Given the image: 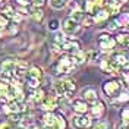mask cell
I'll list each match as a JSON object with an SVG mask.
<instances>
[{
    "instance_id": "4",
    "label": "cell",
    "mask_w": 129,
    "mask_h": 129,
    "mask_svg": "<svg viewBox=\"0 0 129 129\" xmlns=\"http://www.w3.org/2000/svg\"><path fill=\"white\" fill-rule=\"evenodd\" d=\"M72 125H73V128H76V129H87L91 126V117L87 116L85 113L84 114H78V116H73Z\"/></svg>"
},
{
    "instance_id": "1",
    "label": "cell",
    "mask_w": 129,
    "mask_h": 129,
    "mask_svg": "<svg viewBox=\"0 0 129 129\" xmlns=\"http://www.w3.org/2000/svg\"><path fill=\"white\" fill-rule=\"evenodd\" d=\"M75 88H76V85L71 79H59L54 82V89H56L57 95L60 97H71Z\"/></svg>"
},
{
    "instance_id": "28",
    "label": "cell",
    "mask_w": 129,
    "mask_h": 129,
    "mask_svg": "<svg viewBox=\"0 0 129 129\" xmlns=\"http://www.w3.org/2000/svg\"><path fill=\"white\" fill-rule=\"evenodd\" d=\"M6 24H8V19L3 18V16H0V26H5Z\"/></svg>"
},
{
    "instance_id": "3",
    "label": "cell",
    "mask_w": 129,
    "mask_h": 129,
    "mask_svg": "<svg viewBox=\"0 0 129 129\" xmlns=\"http://www.w3.org/2000/svg\"><path fill=\"white\" fill-rule=\"evenodd\" d=\"M75 60H73V57H69V56H64L62 57L56 64V71L59 73H69L72 71L73 68H75Z\"/></svg>"
},
{
    "instance_id": "19",
    "label": "cell",
    "mask_w": 129,
    "mask_h": 129,
    "mask_svg": "<svg viewBox=\"0 0 129 129\" xmlns=\"http://www.w3.org/2000/svg\"><path fill=\"white\" fill-rule=\"evenodd\" d=\"M116 41L122 44L125 48H128V34H119L117 37H116Z\"/></svg>"
},
{
    "instance_id": "5",
    "label": "cell",
    "mask_w": 129,
    "mask_h": 129,
    "mask_svg": "<svg viewBox=\"0 0 129 129\" xmlns=\"http://www.w3.org/2000/svg\"><path fill=\"white\" fill-rule=\"evenodd\" d=\"M63 29L66 34H71V35H75L81 31V25L78 21H75L72 16L71 18H66L63 21Z\"/></svg>"
},
{
    "instance_id": "26",
    "label": "cell",
    "mask_w": 129,
    "mask_h": 129,
    "mask_svg": "<svg viewBox=\"0 0 129 129\" xmlns=\"http://www.w3.org/2000/svg\"><path fill=\"white\" fill-rule=\"evenodd\" d=\"M128 117H129V110L125 107V109L122 110V122H126V123H128Z\"/></svg>"
},
{
    "instance_id": "29",
    "label": "cell",
    "mask_w": 129,
    "mask_h": 129,
    "mask_svg": "<svg viewBox=\"0 0 129 129\" xmlns=\"http://www.w3.org/2000/svg\"><path fill=\"white\" fill-rule=\"evenodd\" d=\"M44 2H46V0H34V3H35V5H38V6H41Z\"/></svg>"
},
{
    "instance_id": "2",
    "label": "cell",
    "mask_w": 129,
    "mask_h": 129,
    "mask_svg": "<svg viewBox=\"0 0 129 129\" xmlns=\"http://www.w3.org/2000/svg\"><path fill=\"white\" fill-rule=\"evenodd\" d=\"M103 89H104L106 95L110 97V98H114L120 94L122 89V82L117 79H109L103 84Z\"/></svg>"
},
{
    "instance_id": "8",
    "label": "cell",
    "mask_w": 129,
    "mask_h": 129,
    "mask_svg": "<svg viewBox=\"0 0 129 129\" xmlns=\"http://www.w3.org/2000/svg\"><path fill=\"white\" fill-rule=\"evenodd\" d=\"M98 41H100V48H103V50H112L114 47V43H116L109 34H101Z\"/></svg>"
},
{
    "instance_id": "27",
    "label": "cell",
    "mask_w": 129,
    "mask_h": 129,
    "mask_svg": "<svg viewBox=\"0 0 129 129\" xmlns=\"http://www.w3.org/2000/svg\"><path fill=\"white\" fill-rule=\"evenodd\" d=\"M116 129H128V123L126 122H122V123H117Z\"/></svg>"
},
{
    "instance_id": "16",
    "label": "cell",
    "mask_w": 129,
    "mask_h": 129,
    "mask_svg": "<svg viewBox=\"0 0 129 129\" xmlns=\"http://www.w3.org/2000/svg\"><path fill=\"white\" fill-rule=\"evenodd\" d=\"M112 60H114L116 63H119L120 66H125V64H128V59H126V56L125 54H119V53H116V54H113L112 57H110Z\"/></svg>"
},
{
    "instance_id": "20",
    "label": "cell",
    "mask_w": 129,
    "mask_h": 129,
    "mask_svg": "<svg viewBox=\"0 0 129 129\" xmlns=\"http://www.w3.org/2000/svg\"><path fill=\"white\" fill-rule=\"evenodd\" d=\"M26 84H28V87H29L31 89H35V88H38V85H40V79L26 76Z\"/></svg>"
},
{
    "instance_id": "14",
    "label": "cell",
    "mask_w": 129,
    "mask_h": 129,
    "mask_svg": "<svg viewBox=\"0 0 129 129\" xmlns=\"http://www.w3.org/2000/svg\"><path fill=\"white\" fill-rule=\"evenodd\" d=\"M28 76H29V78H35V79H41V76H43V71H41V68L32 66L31 69H29V72H28Z\"/></svg>"
},
{
    "instance_id": "33",
    "label": "cell",
    "mask_w": 129,
    "mask_h": 129,
    "mask_svg": "<svg viewBox=\"0 0 129 129\" xmlns=\"http://www.w3.org/2000/svg\"><path fill=\"white\" fill-rule=\"evenodd\" d=\"M0 2H2V0H0Z\"/></svg>"
},
{
    "instance_id": "21",
    "label": "cell",
    "mask_w": 129,
    "mask_h": 129,
    "mask_svg": "<svg viewBox=\"0 0 129 129\" xmlns=\"http://www.w3.org/2000/svg\"><path fill=\"white\" fill-rule=\"evenodd\" d=\"M9 120L12 123H21V113H18V112L9 113Z\"/></svg>"
},
{
    "instance_id": "7",
    "label": "cell",
    "mask_w": 129,
    "mask_h": 129,
    "mask_svg": "<svg viewBox=\"0 0 129 129\" xmlns=\"http://www.w3.org/2000/svg\"><path fill=\"white\" fill-rule=\"evenodd\" d=\"M81 95H82V98H84L85 101H88V103H91V104H92V103H95L97 100H98V92H97V89L92 88V87L82 89Z\"/></svg>"
},
{
    "instance_id": "34",
    "label": "cell",
    "mask_w": 129,
    "mask_h": 129,
    "mask_svg": "<svg viewBox=\"0 0 129 129\" xmlns=\"http://www.w3.org/2000/svg\"><path fill=\"white\" fill-rule=\"evenodd\" d=\"M21 129H22V128H21Z\"/></svg>"
},
{
    "instance_id": "31",
    "label": "cell",
    "mask_w": 129,
    "mask_h": 129,
    "mask_svg": "<svg viewBox=\"0 0 129 129\" xmlns=\"http://www.w3.org/2000/svg\"><path fill=\"white\" fill-rule=\"evenodd\" d=\"M2 32H3V31H2V26H0V35H2Z\"/></svg>"
},
{
    "instance_id": "12",
    "label": "cell",
    "mask_w": 129,
    "mask_h": 129,
    "mask_svg": "<svg viewBox=\"0 0 129 129\" xmlns=\"http://www.w3.org/2000/svg\"><path fill=\"white\" fill-rule=\"evenodd\" d=\"M91 113L94 117H101L103 113H104V103H101L100 100H97L95 103H92V107H91Z\"/></svg>"
},
{
    "instance_id": "13",
    "label": "cell",
    "mask_w": 129,
    "mask_h": 129,
    "mask_svg": "<svg viewBox=\"0 0 129 129\" xmlns=\"http://www.w3.org/2000/svg\"><path fill=\"white\" fill-rule=\"evenodd\" d=\"M98 6H100V3L97 0H87L85 2V10L88 13H95L98 10Z\"/></svg>"
},
{
    "instance_id": "32",
    "label": "cell",
    "mask_w": 129,
    "mask_h": 129,
    "mask_svg": "<svg viewBox=\"0 0 129 129\" xmlns=\"http://www.w3.org/2000/svg\"><path fill=\"white\" fill-rule=\"evenodd\" d=\"M32 129H37V128H32Z\"/></svg>"
},
{
    "instance_id": "23",
    "label": "cell",
    "mask_w": 129,
    "mask_h": 129,
    "mask_svg": "<svg viewBox=\"0 0 129 129\" xmlns=\"http://www.w3.org/2000/svg\"><path fill=\"white\" fill-rule=\"evenodd\" d=\"M94 129H109V122L107 120H100L95 123Z\"/></svg>"
},
{
    "instance_id": "25",
    "label": "cell",
    "mask_w": 129,
    "mask_h": 129,
    "mask_svg": "<svg viewBox=\"0 0 129 129\" xmlns=\"http://www.w3.org/2000/svg\"><path fill=\"white\" fill-rule=\"evenodd\" d=\"M32 16H34L35 21H41V18H43V10H41V9H34V10H32Z\"/></svg>"
},
{
    "instance_id": "18",
    "label": "cell",
    "mask_w": 129,
    "mask_h": 129,
    "mask_svg": "<svg viewBox=\"0 0 129 129\" xmlns=\"http://www.w3.org/2000/svg\"><path fill=\"white\" fill-rule=\"evenodd\" d=\"M97 15H95V22H103L104 19H107L109 18V12L107 10H100V12H95Z\"/></svg>"
},
{
    "instance_id": "22",
    "label": "cell",
    "mask_w": 129,
    "mask_h": 129,
    "mask_svg": "<svg viewBox=\"0 0 129 129\" xmlns=\"http://www.w3.org/2000/svg\"><path fill=\"white\" fill-rule=\"evenodd\" d=\"M120 25H122V22L119 19H112V21L109 22V29H117Z\"/></svg>"
},
{
    "instance_id": "6",
    "label": "cell",
    "mask_w": 129,
    "mask_h": 129,
    "mask_svg": "<svg viewBox=\"0 0 129 129\" xmlns=\"http://www.w3.org/2000/svg\"><path fill=\"white\" fill-rule=\"evenodd\" d=\"M60 50H63L64 53H69V54H75L76 51L81 50V44L76 40H64L60 46Z\"/></svg>"
},
{
    "instance_id": "24",
    "label": "cell",
    "mask_w": 129,
    "mask_h": 129,
    "mask_svg": "<svg viewBox=\"0 0 129 129\" xmlns=\"http://www.w3.org/2000/svg\"><path fill=\"white\" fill-rule=\"evenodd\" d=\"M57 28H59V21H57V19H51V21L48 22V29H50V31H56Z\"/></svg>"
},
{
    "instance_id": "30",
    "label": "cell",
    "mask_w": 129,
    "mask_h": 129,
    "mask_svg": "<svg viewBox=\"0 0 129 129\" xmlns=\"http://www.w3.org/2000/svg\"><path fill=\"white\" fill-rule=\"evenodd\" d=\"M0 129H12L9 125H0Z\"/></svg>"
},
{
    "instance_id": "17",
    "label": "cell",
    "mask_w": 129,
    "mask_h": 129,
    "mask_svg": "<svg viewBox=\"0 0 129 129\" xmlns=\"http://www.w3.org/2000/svg\"><path fill=\"white\" fill-rule=\"evenodd\" d=\"M50 5L54 9H63L68 5V0H50Z\"/></svg>"
},
{
    "instance_id": "9",
    "label": "cell",
    "mask_w": 129,
    "mask_h": 129,
    "mask_svg": "<svg viewBox=\"0 0 129 129\" xmlns=\"http://www.w3.org/2000/svg\"><path fill=\"white\" fill-rule=\"evenodd\" d=\"M57 107V98L56 97H43V100H41V109H44V110H53V109H56Z\"/></svg>"
},
{
    "instance_id": "11",
    "label": "cell",
    "mask_w": 129,
    "mask_h": 129,
    "mask_svg": "<svg viewBox=\"0 0 129 129\" xmlns=\"http://www.w3.org/2000/svg\"><path fill=\"white\" fill-rule=\"evenodd\" d=\"M2 12L5 13V18H6V19H13L16 22L21 21V18L16 15L15 10L12 9V6H9V5H2Z\"/></svg>"
},
{
    "instance_id": "15",
    "label": "cell",
    "mask_w": 129,
    "mask_h": 129,
    "mask_svg": "<svg viewBox=\"0 0 129 129\" xmlns=\"http://www.w3.org/2000/svg\"><path fill=\"white\" fill-rule=\"evenodd\" d=\"M66 40L64 38V34L63 32H54V35H53V38H51V43L54 44V46H62V43Z\"/></svg>"
},
{
    "instance_id": "10",
    "label": "cell",
    "mask_w": 129,
    "mask_h": 129,
    "mask_svg": "<svg viewBox=\"0 0 129 129\" xmlns=\"http://www.w3.org/2000/svg\"><path fill=\"white\" fill-rule=\"evenodd\" d=\"M72 109L78 113V114H84V113L88 112V104H87L85 100H73Z\"/></svg>"
}]
</instances>
